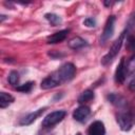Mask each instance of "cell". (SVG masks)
Here are the masks:
<instances>
[{
	"label": "cell",
	"instance_id": "6da1fadb",
	"mask_svg": "<svg viewBox=\"0 0 135 135\" xmlns=\"http://www.w3.org/2000/svg\"><path fill=\"white\" fill-rule=\"evenodd\" d=\"M127 32H128V30H126L124 32H122V33L119 35V37L115 40V42H114L113 45L111 46V49H110V51L108 52V54H105V55L102 57V59H101V64L108 65V64H110V63L115 59V57L117 56V54L119 53V51H120V49H121V46H122L123 39H124V36H126V33H127Z\"/></svg>",
	"mask_w": 135,
	"mask_h": 135
},
{
	"label": "cell",
	"instance_id": "ba28073f",
	"mask_svg": "<svg viewBox=\"0 0 135 135\" xmlns=\"http://www.w3.org/2000/svg\"><path fill=\"white\" fill-rule=\"evenodd\" d=\"M91 113V110L89 107H85V105H81L79 108H77L74 112H73V117L75 120L79 121V122H83L88 116L90 115Z\"/></svg>",
	"mask_w": 135,
	"mask_h": 135
},
{
	"label": "cell",
	"instance_id": "44dd1931",
	"mask_svg": "<svg viewBox=\"0 0 135 135\" xmlns=\"http://www.w3.org/2000/svg\"><path fill=\"white\" fill-rule=\"evenodd\" d=\"M83 24H84L85 26H88V27H93V26H95L96 21H95V19H93V18H86V19H84Z\"/></svg>",
	"mask_w": 135,
	"mask_h": 135
},
{
	"label": "cell",
	"instance_id": "603a6c76",
	"mask_svg": "<svg viewBox=\"0 0 135 135\" xmlns=\"http://www.w3.org/2000/svg\"><path fill=\"white\" fill-rule=\"evenodd\" d=\"M112 4H113V2H109V1L104 2V5H112Z\"/></svg>",
	"mask_w": 135,
	"mask_h": 135
},
{
	"label": "cell",
	"instance_id": "30bf717a",
	"mask_svg": "<svg viewBox=\"0 0 135 135\" xmlns=\"http://www.w3.org/2000/svg\"><path fill=\"white\" fill-rule=\"evenodd\" d=\"M108 99H109V101H110L112 104H114L115 107L120 108V109L126 108V107L128 105V101H127V99H126L123 96L119 95V94L112 93V94H110V95L108 96Z\"/></svg>",
	"mask_w": 135,
	"mask_h": 135
},
{
	"label": "cell",
	"instance_id": "2e32d148",
	"mask_svg": "<svg viewBox=\"0 0 135 135\" xmlns=\"http://www.w3.org/2000/svg\"><path fill=\"white\" fill-rule=\"evenodd\" d=\"M45 19L46 20H49L50 21V23L51 24H53L54 26H56V25H59L61 22H62V20H61V18L58 16V15H56V14H53V13H49V14H45Z\"/></svg>",
	"mask_w": 135,
	"mask_h": 135
},
{
	"label": "cell",
	"instance_id": "5bb4252c",
	"mask_svg": "<svg viewBox=\"0 0 135 135\" xmlns=\"http://www.w3.org/2000/svg\"><path fill=\"white\" fill-rule=\"evenodd\" d=\"M14 97L11 94H7L5 92H1L0 93V108L4 109L6 107H8L11 103L14 102Z\"/></svg>",
	"mask_w": 135,
	"mask_h": 135
},
{
	"label": "cell",
	"instance_id": "ac0fdd59",
	"mask_svg": "<svg viewBox=\"0 0 135 135\" xmlns=\"http://www.w3.org/2000/svg\"><path fill=\"white\" fill-rule=\"evenodd\" d=\"M33 85H34V82L28 81V82H26V83H24V84L18 85V86L16 88V90L19 91V92H22V93H28V92L32 90Z\"/></svg>",
	"mask_w": 135,
	"mask_h": 135
},
{
	"label": "cell",
	"instance_id": "8fae6325",
	"mask_svg": "<svg viewBox=\"0 0 135 135\" xmlns=\"http://www.w3.org/2000/svg\"><path fill=\"white\" fill-rule=\"evenodd\" d=\"M44 108H42V109H39V110H37V111H35V112H32V113H30V114H27L25 117H23L21 120H20V124L21 126H28V124H31L32 122H34L43 112H44Z\"/></svg>",
	"mask_w": 135,
	"mask_h": 135
},
{
	"label": "cell",
	"instance_id": "52a82bcc",
	"mask_svg": "<svg viewBox=\"0 0 135 135\" xmlns=\"http://www.w3.org/2000/svg\"><path fill=\"white\" fill-rule=\"evenodd\" d=\"M127 75H128V73H127V68H126V60H124V58H121L117 69H116V72H115V81H116V83H118V84L123 83V81L126 80Z\"/></svg>",
	"mask_w": 135,
	"mask_h": 135
},
{
	"label": "cell",
	"instance_id": "7a4b0ae2",
	"mask_svg": "<svg viewBox=\"0 0 135 135\" xmlns=\"http://www.w3.org/2000/svg\"><path fill=\"white\" fill-rule=\"evenodd\" d=\"M116 120L122 131H129L135 124V112L132 110L121 111L117 114Z\"/></svg>",
	"mask_w": 135,
	"mask_h": 135
},
{
	"label": "cell",
	"instance_id": "cb8c5ba5",
	"mask_svg": "<svg viewBox=\"0 0 135 135\" xmlns=\"http://www.w3.org/2000/svg\"><path fill=\"white\" fill-rule=\"evenodd\" d=\"M76 135H81V134H80V133H78V134H76Z\"/></svg>",
	"mask_w": 135,
	"mask_h": 135
},
{
	"label": "cell",
	"instance_id": "d6986e66",
	"mask_svg": "<svg viewBox=\"0 0 135 135\" xmlns=\"http://www.w3.org/2000/svg\"><path fill=\"white\" fill-rule=\"evenodd\" d=\"M8 82L12 85H16L19 82V74L16 71H12L8 75Z\"/></svg>",
	"mask_w": 135,
	"mask_h": 135
},
{
	"label": "cell",
	"instance_id": "9c48e42d",
	"mask_svg": "<svg viewBox=\"0 0 135 135\" xmlns=\"http://www.w3.org/2000/svg\"><path fill=\"white\" fill-rule=\"evenodd\" d=\"M88 135H105V129L103 122L97 120L91 123L88 129Z\"/></svg>",
	"mask_w": 135,
	"mask_h": 135
},
{
	"label": "cell",
	"instance_id": "5b68a950",
	"mask_svg": "<svg viewBox=\"0 0 135 135\" xmlns=\"http://www.w3.org/2000/svg\"><path fill=\"white\" fill-rule=\"evenodd\" d=\"M62 83V80L58 74L57 71L53 72L51 75H49L46 78H44L41 82V89L43 90H49V89H52V88H55V86H58Z\"/></svg>",
	"mask_w": 135,
	"mask_h": 135
},
{
	"label": "cell",
	"instance_id": "e0dca14e",
	"mask_svg": "<svg viewBox=\"0 0 135 135\" xmlns=\"http://www.w3.org/2000/svg\"><path fill=\"white\" fill-rule=\"evenodd\" d=\"M126 68H127V73H128V75L135 72V55L132 56V57L129 59V61L126 63Z\"/></svg>",
	"mask_w": 135,
	"mask_h": 135
},
{
	"label": "cell",
	"instance_id": "7c38bea8",
	"mask_svg": "<svg viewBox=\"0 0 135 135\" xmlns=\"http://www.w3.org/2000/svg\"><path fill=\"white\" fill-rule=\"evenodd\" d=\"M68 34H69V30L59 31V32L54 33L53 35L49 36L46 38V41H47V43H58V42H61V41H63L65 39Z\"/></svg>",
	"mask_w": 135,
	"mask_h": 135
},
{
	"label": "cell",
	"instance_id": "3957f363",
	"mask_svg": "<svg viewBox=\"0 0 135 135\" xmlns=\"http://www.w3.org/2000/svg\"><path fill=\"white\" fill-rule=\"evenodd\" d=\"M65 115H66V113L63 110L52 112L49 115H46L44 117V119L42 120V127H44V128H52L53 126H55L58 122H60L65 117Z\"/></svg>",
	"mask_w": 135,
	"mask_h": 135
},
{
	"label": "cell",
	"instance_id": "8992f818",
	"mask_svg": "<svg viewBox=\"0 0 135 135\" xmlns=\"http://www.w3.org/2000/svg\"><path fill=\"white\" fill-rule=\"evenodd\" d=\"M114 28H115V17L114 16H110L107 20V23L104 25L103 32L101 34V38L100 41L101 43H104L105 41H108L114 34Z\"/></svg>",
	"mask_w": 135,
	"mask_h": 135
},
{
	"label": "cell",
	"instance_id": "ffe728a7",
	"mask_svg": "<svg viewBox=\"0 0 135 135\" xmlns=\"http://www.w3.org/2000/svg\"><path fill=\"white\" fill-rule=\"evenodd\" d=\"M127 49L129 51H135V36H129L127 39Z\"/></svg>",
	"mask_w": 135,
	"mask_h": 135
},
{
	"label": "cell",
	"instance_id": "277c9868",
	"mask_svg": "<svg viewBox=\"0 0 135 135\" xmlns=\"http://www.w3.org/2000/svg\"><path fill=\"white\" fill-rule=\"evenodd\" d=\"M62 82H66L70 81L74 78L75 74H76V68L73 63L71 62H66L64 64H62L58 70H57Z\"/></svg>",
	"mask_w": 135,
	"mask_h": 135
},
{
	"label": "cell",
	"instance_id": "7402d4cb",
	"mask_svg": "<svg viewBox=\"0 0 135 135\" xmlns=\"http://www.w3.org/2000/svg\"><path fill=\"white\" fill-rule=\"evenodd\" d=\"M134 25H135V13L130 17V19H129V21H128V27H127V30L133 27Z\"/></svg>",
	"mask_w": 135,
	"mask_h": 135
},
{
	"label": "cell",
	"instance_id": "9a60e30c",
	"mask_svg": "<svg viewBox=\"0 0 135 135\" xmlns=\"http://www.w3.org/2000/svg\"><path fill=\"white\" fill-rule=\"evenodd\" d=\"M94 98V92L91 91V90H85L83 91L79 97H78V102L79 103H84V102H88L90 100H92Z\"/></svg>",
	"mask_w": 135,
	"mask_h": 135
},
{
	"label": "cell",
	"instance_id": "4fadbf2b",
	"mask_svg": "<svg viewBox=\"0 0 135 135\" xmlns=\"http://www.w3.org/2000/svg\"><path fill=\"white\" fill-rule=\"evenodd\" d=\"M86 45H88V42L80 37H74L69 41V46L73 50H79Z\"/></svg>",
	"mask_w": 135,
	"mask_h": 135
}]
</instances>
